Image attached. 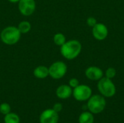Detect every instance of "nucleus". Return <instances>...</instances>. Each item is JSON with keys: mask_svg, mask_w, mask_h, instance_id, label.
I'll return each mask as SVG.
<instances>
[{"mask_svg": "<svg viewBox=\"0 0 124 123\" xmlns=\"http://www.w3.org/2000/svg\"><path fill=\"white\" fill-rule=\"evenodd\" d=\"M82 50L81 42L76 39L66 41V42L60 46V53L62 56L68 60H73L77 58Z\"/></svg>", "mask_w": 124, "mask_h": 123, "instance_id": "f257e3e1", "label": "nucleus"}, {"mask_svg": "<svg viewBox=\"0 0 124 123\" xmlns=\"http://www.w3.org/2000/svg\"><path fill=\"white\" fill-rule=\"evenodd\" d=\"M21 33L18 30L17 27L15 26H7L4 28L1 33V41L6 45H14L16 44L20 39Z\"/></svg>", "mask_w": 124, "mask_h": 123, "instance_id": "f03ea898", "label": "nucleus"}, {"mask_svg": "<svg viewBox=\"0 0 124 123\" xmlns=\"http://www.w3.org/2000/svg\"><path fill=\"white\" fill-rule=\"evenodd\" d=\"M97 88L100 94L106 98H111L116 93V87L112 79L105 76L98 80Z\"/></svg>", "mask_w": 124, "mask_h": 123, "instance_id": "7ed1b4c3", "label": "nucleus"}, {"mask_svg": "<svg viewBox=\"0 0 124 123\" xmlns=\"http://www.w3.org/2000/svg\"><path fill=\"white\" fill-rule=\"evenodd\" d=\"M87 101L86 107L92 114L101 113L106 107V100L102 95H92Z\"/></svg>", "mask_w": 124, "mask_h": 123, "instance_id": "20e7f679", "label": "nucleus"}, {"mask_svg": "<svg viewBox=\"0 0 124 123\" xmlns=\"http://www.w3.org/2000/svg\"><path fill=\"white\" fill-rule=\"evenodd\" d=\"M49 75L55 80L62 78L67 73V65L62 61H57L52 63L49 67Z\"/></svg>", "mask_w": 124, "mask_h": 123, "instance_id": "39448f33", "label": "nucleus"}, {"mask_svg": "<svg viewBox=\"0 0 124 123\" xmlns=\"http://www.w3.org/2000/svg\"><path fill=\"white\" fill-rule=\"evenodd\" d=\"M72 95L76 100L78 101H85L92 96V90L87 85L79 84L77 87L73 88Z\"/></svg>", "mask_w": 124, "mask_h": 123, "instance_id": "423d86ee", "label": "nucleus"}, {"mask_svg": "<svg viewBox=\"0 0 124 123\" xmlns=\"http://www.w3.org/2000/svg\"><path fill=\"white\" fill-rule=\"evenodd\" d=\"M92 33L94 39L97 41H101L107 38L109 30L108 27L102 22H97L92 30Z\"/></svg>", "mask_w": 124, "mask_h": 123, "instance_id": "0eeeda50", "label": "nucleus"}, {"mask_svg": "<svg viewBox=\"0 0 124 123\" xmlns=\"http://www.w3.org/2000/svg\"><path fill=\"white\" fill-rule=\"evenodd\" d=\"M36 7L35 0H20L18 2V9L24 16H30L33 14Z\"/></svg>", "mask_w": 124, "mask_h": 123, "instance_id": "6e6552de", "label": "nucleus"}, {"mask_svg": "<svg viewBox=\"0 0 124 123\" xmlns=\"http://www.w3.org/2000/svg\"><path fill=\"white\" fill-rule=\"evenodd\" d=\"M59 120L58 113L53 109L44 110L40 115V123H57Z\"/></svg>", "mask_w": 124, "mask_h": 123, "instance_id": "1a4fd4ad", "label": "nucleus"}, {"mask_svg": "<svg viewBox=\"0 0 124 123\" xmlns=\"http://www.w3.org/2000/svg\"><path fill=\"white\" fill-rule=\"evenodd\" d=\"M85 75L86 77L93 81H98L102 77H104V72L103 70L97 66H89L85 70Z\"/></svg>", "mask_w": 124, "mask_h": 123, "instance_id": "9d476101", "label": "nucleus"}, {"mask_svg": "<svg viewBox=\"0 0 124 123\" xmlns=\"http://www.w3.org/2000/svg\"><path fill=\"white\" fill-rule=\"evenodd\" d=\"M73 94V88L69 85H61L56 90V96L60 99H67Z\"/></svg>", "mask_w": 124, "mask_h": 123, "instance_id": "9b49d317", "label": "nucleus"}, {"mask_svg": "<svg viewBox=\"0 0 124 123\" xmlns=\"http://www.w3.org/2000/svg\"><path fill=\"white\" fill-rule=\"evenodd\" d=\"M33 75L39 79H44L49 76V68L44 65H39L33 70Z\"/></svg>", "mask_w": 124, "mask_h": 123, "instance_id": "f8f14e48", "label": "nucleus"}, {"mask_svg": "<svg viewBox=\"0 0 124 123\" xmlns=\"http://www.w3.org/2000/svg\"><path fill=\"white\" fill-rule=\"evenodd\" d=\"M94 115L90 112H84L78 117L79 123H94Z\"/></svg>", "mask_w": 124, "mask_h": 123, "instance_id": "ddd939ff", "label": "nucleus"}, {"mask_svg": "<svg viewBox=\"0 0 124 123\" xmlns=\"http://www.w3.org/2000/svg\"><path fill=\"white\" fill-rule=\"evenodd\" d=\"M4 123H20L19 116L13 112H9L7 115H4Z\"/></svg>", "mask_w": 124, "mask_h": 123, "instance_id": "4468645a", "label": "nucleus"}, {"mask_svg": "<svg viewBox=\"0 0 124 123\" xmlns=\"http://www.w3.org/2000/svg\"><path fill=\"white\" fill-rule=\"evenodd\" d=\"M17 28L20 30V32L21 33V34L22 33L25 34V33H28L31 30V23L28 21L23 20V21H21L18 24Z\"/></svg>", "mask_w": 124, "mask_h": 123, "instance_id": "2eb2a0df", "label": "nucleus"}, {"mask_svg": "<svg viewBox=\"0 0 124 123\" xmlns=\"http://www.w3.org/2000/svg\"><path fill=\"white\" fill-rule=\"evenodd\" d=\"M53 41H54V43L57 46H61L66 42V38H65V35L63 33H55L54 35Z\"/></svg>", "mask_w": 124, "mask_h": 123, "instance_id": "dca6fc26", "label": "nucleus"}, {"mask_svg": "<svg viewBox=\"0 0 124 123\" xmlns=\"http://www.w3.org/2000/svg\"><path fill=\"white\" fill-rule=\"evenodd\" d=\"M116 73H117L116 70L114 67H110L105 70L104 75H105V77L110 78V79H113L116 76Z\"/></svg>", "mask_w": 124, "mask_h": 123, "instance_id": "f3484780", "label": "nucleus"}, {"mask_svg": "<svg viewBox=\"0 0 124 123\" xmlns=\"http://www.w3.org/2000/svg\"><path fill=\"white\" fill-rule=\"evenodd\" d=\"M10 112H11V107L9 104L2 103L0 104V112L2 115H6L8 113H9Z\"/></svg>", "mask_w": 124, "mask_h": 123, "instance_id": "a211bd4d", "label": "nucleus"}, {"mask_svg": "<svg viewBox=\"0 0 124 123\" xmlns=\"http://www.w3.org/2000/svg\"><path fill=\"white\" fill-rule=\"evenodd\" d=\"M97 23V21L96 18L94 17H89L86 20V24L89 27L93 28Z\"/></svg>", "mask_w": 124, "mask_h": 123, "instance_id": "6ab92c4d", "label": "nucleus"}, {"mask_svg": "<svg viewBox=\"0 0 124 123\" xmlns=\"http://www.w3.org/2000/svg\"><path fill=\"white\" fill-rule=\"evenodd\" d=\"M68 85L72 88H74L76 87H77L78 85H79V80L76 78H73L69 80L68 81Z\"/></svg>", "mask_w": 124, "mask_h": 123, "instance_id": "aec40b11", "label": "nucleus"}, {"mask_svg": "<svg viewBox=\"0 0 124 123\" xmlns=\"http://www.w3.org/2000/svg\"><path fill=\"white\" fill-rule=\"evenodd\" d=\"M56 112L59 113L62 109V104L60 103H56L54 106H53V108H52Z\"/></svg>", "mask_w": 124, "mask_h": 123, "instance_id": "412c9836", "label": "nucleus"}, {"mask_svg": "<svg viewBox=\"0 0 124 123\" xmlns=\"http://www.w3.org/2000/svg\"><path fill=\"white\" fill-rule=\"evenodd\" d=\"M8 1H9V2H11V3L15 4V3H18L20 0H8Z\"/></svg>", "mask_w": 124, "mask_h": 123, "instance_id": "4be33fe9", "label": "nucleus"}]
</instances>
